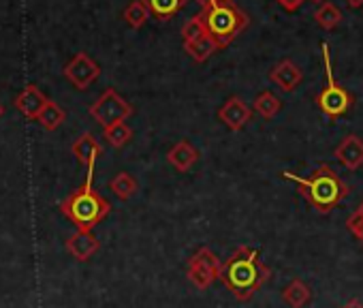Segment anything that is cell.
<instances>
[{"label":"cell","mask_w":363,"mask_h":308,"mask_svg":"<svg viewBox=\"0 0 363 308\" xmlns=\"http://www.w3.org/2000/svg\"><path fill=\"white\" fill-rule=\"evenodd\" d=\"M342 308H363V302H361V299H350V302H346Z\"/></svg>","instance_id":"cell-28"},{"label":"cell","mask_w":363,"mask_h":308,"mask_svg":"<svg viewBox=\"0 0 363 308\" xmlns=\"http://www.w3.org/2000/svg\"><path fill=\"white\" fill-rule=\"evenodd\" d=\"M252 109L261 116V118H265V120H272L280 109H282V101L274 94V92H269V90H265V92H261L257 99H255V105H252Z\"/></svg>","instance_id":"cell-19"},{"label":"cell","mask_w":363,"mask_h":308,"mask_svg":"<svg viewBox=\"0 0 363 308\" xmlns=\"http://www.w3.org/2000/svg\"><path fill=\"white\" fill-rule=\"evenodd\" d=\"M71 150H73V154H75V159H77L79 163H84L88 170H92V167L96 165L99 157L103 154V145L96 141V137H94L92 133H82V135L73 141Z\"/></svg>","instance_id":"cell-14"},{"label":"cell","mask_w":363,"mask_h":308,"mask_svg":"<svg viewBox=\"0 0 363 308\" xmlns=\"http://www.w3.org/2000/svg\"><path fill=\"white\" fill-rule=\"evenodd\" d=\"M133 114V107L128 101H124L113 88H107L92 105H90V116L103 126H111L118 122H124Z\"/></svg>","instance_id":"cell-7"},{"label":"cell","mask_w":363,"mask_h":308,"mask_svg":"<svg viewBox=\"0 0 363 308\" xmlns=\"http://www.w3.org/2000/svg\"><path fill=\"white\" fill-rule=\"evenodd\" d=\"M48 103H50V99H48L37 86H26V88L16 97V107H18L28 120H37L39 114L45 109Z\"/></svg>","instance_id":"cell-15"},{"label":"cell","mask_w":363,"mask_h":308,"mask_svg":"<svg viewBox=\"0 0 363 308\" xmlns=\"http://www.w3.org/2000/svg\"><path fill=\"white\" fill-rule=\"evenodd\" d=\"M344 3L350 7V9H359L363 5V0H344Z\"/></svg>","instance_id":"cell-29"},{"label":"cell","mask_w":363,"mask_h":308,"mask_svg":"<svg viewBox=\"0 0 363 308\" xmlns=\"http://www.w3.org/2000/svg\"><path fill=\"white\" fill-rule=\"evenodd\" d=\"M312 3H320L323 5V3H327V0H312Z\"/></svg>","instance_id":"cell-31"},{"label":"cell","mask_w":363,"mask_h":308,"mask_svg":"<svg viewBox=\"0 0 363 308\" xmlns=\"http://www.w3.org/2000/svg\"><path fill=\"white\" fill-rule=\"evenodd\" d=\"M223 265L225 263L220 261V257L214 251H210L208 246H203L191 257L189 268H186V276H189L193 287L203 291V289L212 287L216 280H220Z\"/></svg>","instance_id":"cell-6"},{"label":"cell","mask_w":363,"mask_h":308,"mask_svg":"<svg viewBox=\"0 0 363 308\" xmlns=\"http://www.w3.org/2000/svg\"><path fill=\"white\" fill-rule=\"evenodd\" d=\"M39 124L45 128V131H56L65 120H67V111L56 103V101H50L48 105H45V109L39 114Z\"/></svg>","instance_id":"cell-21"},{"label":"cell","mask_w":363,"mask_h":308,"mask_svg":"<svg viewBox=\"0 0 363 308\" xmlns=\"http://www.w3.org/2000/svg\"><path fill=\"white\" fill-rule=\"evenodd\" d=\"M269 276L272 272L261 261L259 251L252 246H240L225 261L220 280L235 295V299L246 302L269 280Z\"/></svg>","instance_id":"cell-1"},{"label":"cell","mask_w":363,"mask_h":308,"mask_svg":"<svg viewBox=\"0 0 363 308\" xmlns=\"http://www.w3.org/2000/svg\"><path fill=\"white\" fill-rule=\"evenodd\" d=\"M208 33L220 43V48L229 45L235 35L248 24L246 16L235 7L233 0H216L201 11Z\"/></svg>","instance_id":"cell-4"},{"label":"cell","mask_w":363,"mask_h":308,"mask_svg":"<svg viewBox=\"0 0 363 308\" xmlns=\"http://www.w3.org/2000/svg\"><path fill=\"white\" fill-rule=\"evenodd\" d=\"M92 180H94V167L88 170L86 185L73 191L65 202H60V212L77 229H84V231H92L111 212V204L101 193L94 191Z\"/></svg>","instance_id":"cell-3"},{"label":"cell","mask_w":363,"mask_h":308,"mask_svg":"<svg viewBox=\"0 0 363 308\" xmlns=\"http://www.w3.org/2000/svg\"><path fill=\"white\" fill-rule=\"evenodd\" d=\"M0 116H3V105H0Z\"/></svg>","instance_id":"cell-32"},{"label":"cell","mask_w":363,"mask_h":308,"mask_svg":"<svg viewBox=\"0 0 363 308\" xmlns=\"http://www.w3.org/2000/svg\"><path fill=\"white\" fill-rule=\"evenodd\" d=\"M250 118H252V109L240 97L227 99V103L218 109V120L231 131H242L250 122Z\"/></svg>","instance_id":"cell-9"},{"label":"cell","mask_w":363,"mask_h":308,"mask_svg":"<svg viewBox=\"0 0 363 308\" xmlns=\"http://www.w3.org/2000/svg\"><path fill=\"white\" fill-rule=\"evenodd\" d=\"M103 131H105V139H107L113 148H124V145L130 141V137H133V128H130L126 122L111 124V126H107V128H103Z\"/></svg>","instance_id":"cell-24"},{"label":"cell","mask_w":363,"mask_h":308,"mask_svg":"<svg viewBox=\"0 0 363 308\" xmlns=\"http://www.w3.org/2000/svg\"><path fill=\"white\" fill-rule=\"evenodd\" d=\"M197 3H199L201 7H210V5H212V0H197Z\"/></svg>","instance_id":"cell-30"},{"label":"cell","mask_w":363,"mask_h":308,"mask_svg":"<svg viewBox=\"0 0 363 308\" xmlns=\"http://www.w3.org/2000/svg\"><path fill=\"white\" fill-rule=\"evenodd\" d=\"M282 302L289 308H306L312 302V289L303 280L295 278L282 289Z\"/></svg>","instance_id":"cell-16"},{"label":"cell","mask_w":363,"mask_h":308,"mask_svg":"<svg viewBox=\"0 0 363 308\" xmlns=\"http://www.w3.org/2000/svg\"><path fill=\"white\" fill-rule=\"evenodd\" d=\"M184 50L193 60L203 62V60H208L210 56H214L220 50V43L208 33V35H203V37H199L195 41H184Z\"/></svg>","instance_id":"cell-17"},{"label":"cell","mask_w":363,"mask_h":308,"mask_svg":"<svg viewBox=\"0 0 363 308\" xmlns=\"http://www.w3.org/2000/svg\"><path fill=\"white\" fill-rule=\"evenodd\" d=\"M346 229L359 240V242H363V204L348 216V221H346Z\"/></svg>","instance_id":"cell-26"},{"label":"cell","mask_w":363,"mask_h":308,"mask_svg":"<svg viewBox=\"0 0 363 308\" xmlns=\"http://www.w3.org/2000/svg\"><path fill=\"white\" fill-rule=\"evenodd\" d=\"M282 178L295 182L306 202L320 214H327L333 208H337L340 202L348 195V187L329 165H320L310 178H301L291 172H284Z\"/></svg>","instance_id":"cell-2"},{"label":"cell","mask_w":363,"mask_h":308,"mask_svg":"<svg viewBox=\"0 0 363 308\" xmlns=\"http://www.w3.org/2000/svg\"><path fill=\"white\" fill-rule=\"evenodd\" d=\"M323 50V69H325V88L316 94V105L320 109L323 116H327L329 120H335L340 116H344L350 107H352V94L340 86L335 82V75H333V67H331V50H329V43H323L320 45Z\"/></svg>","instance_id":"cell-5"},{"label":"cell","mask_w":363,"mask_h":308,"mask_svg":"<svg viewBox=\"0 0 363 308\" xmlns=\"http://www.w3.org/2000/svg\"><path fill=\"white\" fill-rule=\"evenodd\" d=\"M269 79H272L282 92H293V90L301 84L303 73H301V69H299L293 60H280L278 65L272 67Z\"/></svg>","instance_id":"cell-11"},{"label":"cell","mask_w":363,"mask_h":308,"mask_svg":"<svg viewBox=\"0 0 363 308\" xmlns=\"http://www.w3.org/2000/svg\"><path fill=\"white\" fill-rule=\"evenodd\" d=\"M314 20L323 31H333L340 22H342V11L333 5V3H323L316 11H314Z\"/></svg>","instance_id":"cell-22"},{"label":"cell","mask_w":363,"mask_h":308,"mask_svg":"<svg viewBox=\"0 0 363 308\" xmlns=\"http://www.w3.org/2000/svg\"><path fill=\"white\" fill-rule=\"evenodd\" d=\"M335 159L350 172L359 170L363 165V139L359 135H346L337 148H335Z\"/></svg>","instance_id":"cell-10"},{"label":"cell","mask_w":363,"mask_h":308,"mask_svg":"<svg viewBox=\"0 0 363 308\" xmlns=\"http://www.w3.org/2000/svg\"><path fill=\"white\" fill-rule=\"evenodd\" d=\"M101 248L99 238L92 231H84L77 229L69 240H67V251L77 259V261H88L90 257L96 255V251Z\"/></svg>","instance_id":"cell-13"},{"label":"cell","mask_w":363,"mask_h":308,"mask_svg":"<svg viewBox=\"0 0 363 308\" xmlns=\"http://www.w3.org/2000/svg\"><path fill=\"white\" fill-rule=\"evenodd\" d=\"M101 75V67L84 52L75 54L67 67H65V77L77 88V90H86L92 82H96V77Z\"/></svg>","instance_id":"cell-8"},{"label":"cell","mask_w":363,"mask_h":308,"mask_svg":"<svg viewBox=\"0 0 363 308\" xmlns=\"http://www.w3.org/2000/svg\"><path fill=\"white\" fill-rule=\"evenodd\" d=\"M150 18V9L145 0H133V3L124 9V20L130 28H141Z\"/></svg>","instance_id":"cell-23"},{"label":"cell","mask_w":363,"mask_h":308,"mask_svg":"<svg viewBox=\"0 0 363 308\" xmlns=\"http://www.w3.org/2000/svg\"><path fill=\"white\" fill-rule=\"evenodd\" d=\"M109 189H111V193H113L120 202H128V199L139 191V185H137V180H135L130 174L120 172L118 176H113V178L109 180Z\"/></svg>","instance_id":"cell-18"},{"label":"cell","mask_w":363,"mask_h":308,"mask_svg":"<svg viewBox=\"0 0 363 308\" xmlns=\"http://www.w3.org/2000/svg\"><path fill=\"white\" fill-rule=\"evenodd\" d=\"M276 3L284 9V11H289V13H295V11H299L301 7H303V3L306 0H276Z\"/></svg>","instance_id":"cell-27"},{"label":"cell","mask_w":363,"mask_h":308,"mask_svg":"<svg viewBox=\"0 0 363 308\" xmlns=\"http://www.w3.org/2000/svg\"><path fill=\"white\" fill-rule=\"evenodd\" d=\"M182 35H184V41H195L203 35H208V28H206V22H203V16H195L191 22L184 24V28H182Z\"/></svg>","instance_id":"cell-25"},{"label":"cell","mask_w":363,"mask_h":308,"mask_svg":"<svg viewBox=\"0 0 363 308\" xmlns=\"http://www.w3.org/2000/svg\"><path fill=\"white\" fill-rule=\"evenodd\" d=\"M150 13L158 20H169L173 18L182 7L186 5V0H145Z\"/></svg>","instance_id":"cell-20"},{"label":"cell","mask_w":363,"mask_h":308,"mask_svg":"<svg viewBox=\"0 0 363 308\" xmlns=\"http://www.w3.org/2000/svg\"><path fill=\"white\" fill-rule=\"evenodd\" d=\"M167 161H169V165H171L173 170H177V172H182V174H186V172H191V167L199 161V150H197L191 141L182 139V141H177V143L169 150Z\"/></svg>","instance_id":"cell-12"}]
</instances>
